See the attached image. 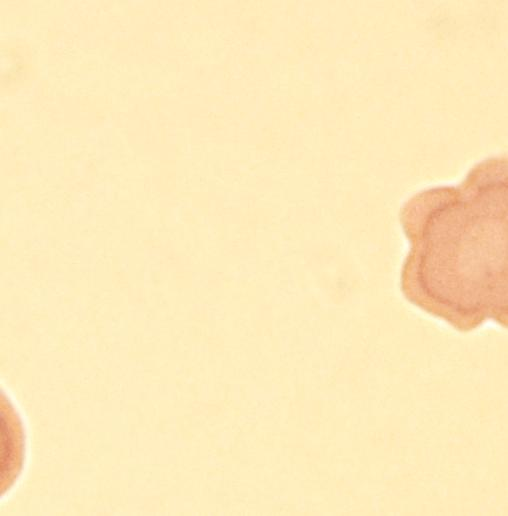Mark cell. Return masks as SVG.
<instances>
[{
  "label": "cell",
  "instance_id": "obj_1",
  "mask_svg": "<svg viewBox=\"0 0 508 516\" xmlns=\"http://www.w3.org/2000/svg\"><path fill=\"white\" fill-rule=\"evenodd\" d=\"M469 175L473 194L441 188L423 193L428 208L405 225L411 249L403 284H415L439 315L480 322L507 308V183L498 171Z\"/></svg>",
  "mask_w": 508,
  "mask_h": 516
}]
</instances>
